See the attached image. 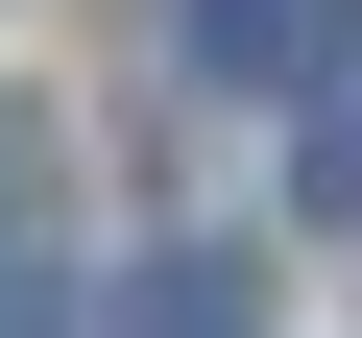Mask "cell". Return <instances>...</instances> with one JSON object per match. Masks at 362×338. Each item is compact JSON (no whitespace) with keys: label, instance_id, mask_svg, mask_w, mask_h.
<instances>
[{"label":"cell","instance_id":"cell-1","mask_svg":"<svg viewBox=\"0 0 362 338\" xmlns=\"http://www.w3.org/2000/svg\"><path fill=\"white\" fill-rule=\"evenodd\" d=\"M121 338H266V266L242 242H145L121 266Z\"/></svg>","mask_w":362,"mask_h":338},{"label":"cell","instance_id":"cell-2","mask_svg":"<svg viewBox=\"0 0 362 338\" xmlns=\"http://www.w3.org/2000/svg\"><path fill=\"white\" fill-rule=\"evenodd\" d=\"M194 49H218L242 97H314V73H338V0H194Z\"/></svg>","mask_w":362,"mask_h":338},{"label":"cell","instance_id":"cell-3","mask_svg":"<svg viewBox=\"0 0 362 338\" xmlns=\"http://www.w3.org/2000/svg\"><path fill=\"white\" fill-rule=\"evenodd\" d=\"M314 218H362V97H338V121H314Z\"/></svg>","mask_w":362,"mask_h":338},{"label":"cell","instance_id":"cell-4","mask_svg":"<svg viewBox=\"0 0 362 338\" xmlns=\"http://www.w3.org/2000/svg\"><path fill=\"white\" fill-rule=\"evenodd\" d=\"M0 338H49V290H25V242H0Z\"/></svg>","mask_w":362,"mask_h":338}]
</instances>
